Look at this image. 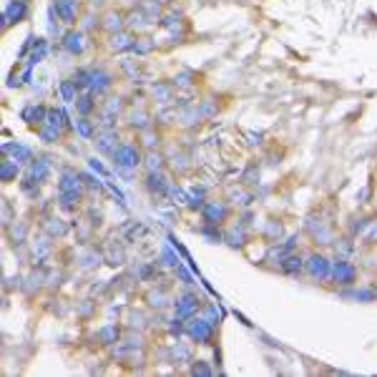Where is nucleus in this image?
<instances>
[{
  "label": "nucleus",
  "mask_w": 377,
  "mask_h": 377,
  "mask_svg": "<svg viewBox=\"0 0 377 377\" xmlns=\"http://www.w3.org/2000/svg\"><path fill=\"white\" fill-rule=\"evenodd\" d=\"M153 93H156L161 101H168V98H171V91H168L166 86H158V88H153Z\"/></svg>",
  "instance_id": "72a5a7b5"
},
{
  "label": "nucleus",
  "mask_w": 377,
  "mask_h": 377,
  "mask_svg": "<svg viewBox=\"0 0 377 377\" xmlns=\"http://www.w3.org/2000/svg\"><path fill=\"white\" fill-rule=\"evenodd\" d=\"M146 229H143V224H131V227H126V234H128V239H136V237H141Z\"/></svg>",
  "instance_id": "473e14b6"
},
{
  "label": "nucleus",
  "mask_w": 377,
  "mask_h": 377,
  "mask_svg": "<svg viewBox=\"0 0 377 377\" xmlns=\"http://www.w3.org/2000/svg\"><path fill=\"white\" fill-rule=\"evenodd\" d=\"M88 88L98 96V93H103V91H108L111 88V76L106 73V71H91V83H88Z\"/></svg>",
  "instance_id": "1a4fd4ad"
},
{
  "label": "nucleus",
  "mask_w": 377,
  "mask_h": 377,
  "mask_svg": "<svg viewBox=\"0 0 377 377\" xmlns=\"http://www.w3.org/2000/svg\"><path fill=\"white\" fill-rule=\"evenodd\" d=\"M113 161H116V166L121 171H131V168H136L141 163V151L133 143H121L116 148V153H113Z\"/></svg>",
  "instance_id": "f257e3e1"
},
{
  "label": "nucleus",
  "mask_w": 377,
  "mask_h": 377,
  "mask_svg": "<svg viewBox=\"0 0 377 377\" xmlns=\"http://www.w3.org/2000/svg\"><path fill=\"white\" fill-rule=\"evenodd\" d=\"M197 309H199V297H197V294H183V297L176 302V314H178V319L192 317Z\"/></svg>",
  "instance_id": "423d86ee"
},
{
  "label": "nucleus",
  "mask_w": 377,
  "mask_h": 377,
  "mask_svg": "<svg viewBox=\"0 0 377 377\" xmlns=\"http://www.w3.org/2000/svg\"><path fill=\"white\" fill-rule=\"evenodd\" d=\"M354 277H357V269H354V264H349V262H342V259H339V262L332 267V279H334L337 284H352Z\"/></svg>",
  "instance_id": "7ed1b4c3"
},
{
  "label": "nucleus",
  "mask_w": 377,
  "mask_h": 377,
  "mask_svg": "<svg viewBox=\"0 0 377 377\" xmlns=\"http://www.w3.org/2000/svg\"><path fill=\"white\" fill-rule=\"evenodd\" d=\"M58 188H61V192H81V188H83V176H78L76 171H66L61 176Z\"/></svg>",
  "instance_id": "9d476101"
},
{
  "label": "nucleus",
  "mask_w": 377,
  "mask_h": 377,
  "mask_svg": "<svg viewBox=\"0 0 377 377\" xmlns=\"http://www.w3.org/2000/svg\"><path fill=\"white\" fill-rule=\"evenodd\" d=\"M98 337H101L106 344H111V342L118 339V327H116V324H108V327H103V329L98 332Z\"/></svg>",
  "instance_id": "a878e982"
},
{
  "label": "nucleus",
  "mask_w": 377,
  "mask_h": 377,
  "mask_svg": "<svg viewBox=\"0 0 377 377\" xmlns=\"http://www.w3.org/2000/svg\"><path fill=\"white\" fill-rule=\"evenodd\" d=\"M81 202V192H61V207L63 209H73Z\"/></svg>",
  "instance_id": "4be33fe9"
},
{
  "label": "nucleus",
  "mask_w": 377,
  "mask_h": 377,
  "mask_svg": "<svg viewBox=\"0 0 377 377\" xmlns=\"http://www.w3.org/2000/svg\"><path fill=\"white\" fill-rule=\"evenodd\" d=\"M133 53H138V56H146V53H151L153 51V41L151 38H141V41H136L133 43V48H131Z\"/></svg>",
  "instance_id": "b1692460"
},
{
  "label": "nucleus",
  "mask_w": 377,
  "mask_h": 377,
  "mask_svg": "<svg viewBox=\"0 0 377 377\" xmlns=\"http://www.w3.org/2000/svg\"><path fill=\"white\" fill-rule=\"evenodd\" d=\"M96 146H98V151H103V153H116V148L121 146L118 143V136H116V131L111 128V131H106V133H101L98 138H96Z\"/></svg>",
  "instance_id": "6e6552de"
},
{
  "label": "nucleus",
  "mask_w": 377,
  "mask_h": 377,
  "mask_svg": "<svg viewBox=\"0 0 377 377\" xmlns=\"http://www.w3.org/2000/svg\"><path fill=\"white\" fill-rule=\"evenodd\" d=\"M192 372H194V374H212V367H207V364H202V362H199V364H194V367H192Z\"/></svg>",
  "instance_id": "c9c22d12"
},
{
  "label": "nucleus",
  "mask_w": 377,
  "mask_h": 377,
  "mask_svg": "<svg viewBox=\"0 0 377 377\" xmlns=\"http://www.w3.org/2000/svg\"><path fill=\"white\" fill-rule=\"evenodd\" d=\"M188 334H192V339H197L202 344H209L212 337H214V324L209 319H197V322H192V327H188Z\"/></svg>",
  "instance_id": "f03ea898"
},
{
  "label": "nucleus",
  "mask_w": 377,
  "mask_h": 377,
  "mask_svg": "<svg viewBox=\"0 0 377 377\" xmlns=\"http://www.w3.org/2000/svg\"><path fill=\"white\" fill-rule=\"evenodd\" d=\"M307 272L314 277V279H324L329 274V262L322 257V254H312L309 262H307Z\"/></svg>",
  "instance_id": "0eeeda50"
},
{
  "label": "nucleus",
  "mask_w": 377,
  "mask_h": 377,
  "mask_svg": "<svg viewBox=\"0 0 377 377\" xmlns=\"http://www.w3.org/2000/svg\"><path fill=\"white\" fill-rule=\"evenodd\" d=\"M26 3H28V0H26Z\"/></svg>",
  "instance_id": "4c0bfd02"
},
{
  "label": "nucleus",
  "mask_w": 377,
  "mask_h": 377,
  "mask_svg": "<svg viewBox=\"0 0 377 377\" xmlns=\"http://www.w3.org/2000/svg\"><path fill=\"white\" fill-rule=\"evenodd\" d=\"M21 118L28 121V123H41V121L48 118V113H46L43 106H26V108L21 111Z\"/></svg>",
  "instance_id": "4468645a"
},
{
  "label": "nucleus",
  "mask_w": 377,
  "mask_h": 377,
  "mask_svg": "<svg viewBox=\"0 0 377 377\" xmlns=\"http://www.w3.org/2000/svg\"><path fill=\"white\" fill-rule=\"evenodd\" d=\"M91 168L96 171V173H101V176H108V171L101 166V161H96V158H91Z\"/></svg>",
  "instance_id": "e433bc0d"
},
{
  "label": "nucleus",
  "mask_w": 377,
  "mask_h": 377,
  "mask_svg": "<svg viewBox=\"0 0 377 377\" xmlns=\"http://www.w3.org/2000/svg\"><path fill=\"white\" fill-rule=\"evenodd\" d=\"M111 48L118 51V53H121V51H131V48H133V38H131L128 33H113V36H111Z\"/></svg>",
  "instance_id": "dca6fc26"
},
{
  "label": "nucleus",
  "mask_w": 377,
  "mask_h": 377,
  "mask_svg": "<svg viewBox=\"0 0 377 377\" xmlns=\"http://www.w3.org/2000/svg\"><path fill=\"white\" fill-rule=\"evenodd\" d=\"M63 46H66V51H68V53H83V51L88 48V43H86V36H83V33H66Z\"/></svg>",
  "instance_id": "9b49d317"
},
{
  "label": "nucleus",
  "mask_w": 377,
  "mask_h": 377,
  "mask_svg": "<svg viewBox=\"0 0 377 377\" xmlns=\"http://www.w3.org/2000/svg\"><path fill=\"white\" fill-rule=\"evenodd\" d=\"M48 234L63 237V234H66V224H63L61 219H51V222H48Z\"/></svg>",
  "instance_id": "c756f323"
},
{
  "label": "nucleus",
  "mask_w": 377,
  "mask_h": 377,
  "mask_svg": "<svg viewBox=\"0 0 377 377\" xmlns=\"http://www.w3.org/2000/svg\"><path fill=\"white\" fill-rule=\"evenodd\" d=\"M76 88H78L76 81H63V83H61V98H63L66 103L76 101Z\"/></svg>",
  "instance_id": "aec40b11"
},
{
  "label": "nucleus",
  "mask_w": 377,
  "mask_h": 377,
  "mask_svg": "<svg viewBox=\"0 0 377 377\" xmlns=\"http://www.w3.org/2000/svg\"><path fill=\"white\" fill-rule=\"evenodd\" d=\"M146 186H148V192H151V194H163L166 188H168L166 178H163L158 171H148V181H146Z\"/></svg>",
  "instance_id": "2eb2a0df"
},
{
  "label": "nucleus",
  "mask_w": 377,
  "mask_h": 377,
  "mask_svg": "<svg viewBox=\"0 0 377 377\" xmlns=\"http://www.w3.org/2000/svg\"><path fill=\"white\" fill-rule=\"evenodd\" d=\"M26 16H28L26 0H13V3L8 6V11H6V16H3V26H8V23H21Z\"/></svg>",
  "instance_id": "39448f33"
},
{
  "label": "nucleus",
  "mask_w": 377,
  "mask_h": 377,
  "mask_svg": "<svg viewBox=\"0 0 377 377\" xmlns=\"http://www.w3.org/2000/svg\"><path fill=\"white\" fill-rule=\"evenodd\" d=\"M76 106H78V111L86 116V113H91V111L96 108V101H93V96H81V98H76Z\"/></svg>",
  "instance_id": "393cba45"
},
{
  "label": "nucleus",
  "mask_w": 377,
  "mask_h": 377,
  "mask_svg": "<svg viewBox=\"0 0 377 377\" xmlns=\"http://www.w3.org/2000/svg\"><path fill=\"white\" fill-rule=\"evenodd\" d=\"M48 173H51V166H48V161L46 158H38V161H33L31 163V181H36V183H43L46 178H48Z\"/></svg>",
  "instance_id": "f8f14e48"
},
{
  "label": "nucleus",
  "mask_w": 377,
  "mask_h": 377,
  "mask_svg": "<svg viewBox=\"0 0 377 377\" xmlns=\"http://www.w3.org/2000/svg\"><path fill=\"white\" fill-rule=\"evenodd\" d=\"M46 51H48L46 41H38V51H33V56H31V66L41 63V61H43V56H46Z\"/></svg>",
  "instance_id": "2f4dec72"
},
{
  "label": "nucleus",
  "mask_w": 377,
  "mask_h": 377,
  "mask_svg": "<svg viewBox=\"0 0 377 377\" xmlns=\"http://www.w3.org/2000/svg\"><path fill=\"white\" fill-rule=\"evenodd\" d=\"M3 151H11L13 153V161H18V163H28L31 158H33V153L26 148V146H21V143H16V146H3Z\"/></svg>",
  "instance_id": "f3484780"
},
{
  "label": "nucleus",
  "mask_w": 377,
  "mask_h": 377,
  "mask_svg": "<svg viewBox=\"0 0 377 377\" xmlns=\"http://www.w3.org/2000/svg\"><path fill=\"white\" fill-rule=\"evenodd\" d=\"M76 131H78L83 138H91V136H93V126H91V121H86V118L76 121Z\"/></svg>",
  "instance_id": "c85d7f7f"
},
{
  "label": "nucleus",
  "mask_w": 377,
  "mask_h": 377,
  "mask_svg": "<svg viewBox=\"0 0 377 377\" xmlns=\"http://www.w3.org/2000/svg\"><path fill=\"white\" fill-rule=\"evenodd\" d=\"M227 214H229V209H227L224 204H209V207L204 209V219H207L209 224H222V222L227 219Z\"/></svg>",
  "instance_id": "ddd939ff"
},
{
  "label": "nucleus",
  "mask_w": 377,
  "mask_h": 377,
  "mask_svg": "<svg viewBox=\"0 0 377 377\" xmlns=\"http://www.w3.org/2000/svg\"><path fill=\"white\" fill-rule=\"evenodd\" d=\"M163 264H168V267H178V259H176L168 249H163Z\"/></svg>",
  "instance_id": "f704fd0d"
},
{
  "label": "nucleus",
  "mask_w": 377,
  "mask_h": 377,
  "mask_svg": "<svg viewBox=\"0 0 377 377\" xmlns=\"http://www.w3.org/2000/svg\"><path fill=\"white\" fill-rule=\"evenodd\" d=\"M103 26H106V31H111V33H118L123 23H121V16H118V13H111V16L106 18V23H103Z\"/></svg>",
  "instance_id": "cd10ccee"
},
{
  "label": "nucleus",
  "mask_w": 377,
  "mask_h": 377,
  "mask_svg": "<svg viewBox=\"0 0 377 377\" xmlns=\"http://www.w3.org/2000/svg\"><path fill=\"white\" fill-rule=\"evenodd\" d=\"M18 173V161H3L0 163V181H11Z\"/></svg>",
  "instance_id": "a211bd4d"
},
{
  "label": "nucleus",
  "mask_w": 377,
  "mask_h": 377,
  "mask_svg": "<svg viewBox=\"0 0 377 377\" xmlns=\"http://www.w3.org/2000/svg\"><path fill=\"white\" fill-rule=\"evenodd\" d=\"M41 138H43L46 143H56V141L61 138V128H56V126H48V128H43V131H41Z\"/></svg>",
  "instance_id": "bb28decb"
},
{
  "label": "nucleus",
  "mask_w": 377,
  "mask_h": 377,
  "mask_svg": "<svg viewBox=\"0 0 377 377\" xmlns=\"http://www.w3.org/2000/svg\"><path fill=\"white\" fill-rule=\"evenodd\" d=\"M161 166H163V158H161L158 153H148V158H146V168H148V171H161Z\"/></svg>",
  "instance_id": "7c9ffc66"
},
{
  "label": "nucleus",
  "mask_w": 377,
  "mask_h": 377,
  "mask_svg": "<svg viewBox=\"0 0 377 377\" xmlns=\"http://www.w3.org/2000/svg\"><path fill=\"white\" fill-rule=\"evenodd\" d=\"M46 121H48V126H56V128L71 126V123H68V116H66L61 108H58V111H48V118H46Z\"/></svg>",
  "instance_id": "412c9836"
},
{
  "label": "nucleus",
  "mask_w": 377,
  "mask_h": 377,
  "mask_svg": "<svg viewBox=\"0 0 377 377\" xmlns=\"http://www.w3.org/2000/svg\"><path fill=\"white\" fill-rule=\"evenodd\" d=\"M123 259H126V254H123V249L121 247H108L106 249V262L108 264H113V267H118V264H123Z\"/></svg>",
  "instance_id": "6ab92c4d"
},
{
  "label": "nucleus",
  "mask_w": 377,
  "mask_h": 377,
  "mask_svg": "<svg viewBox=\"0 0 377 377\" xmlns=\"http://www.w3.org/2000/svg\"><path fill=\"white\" fill-rule=\"evenodd\" d=\"M56 13L61 16V21L66 26H73L76 23V16H78V0H56Z\"/></svg>",
  "instance_id": "20e7f679"
},
{
  "label": "nucleus",
  "mask_w": 377,
  "mask_h": 377,
  "mask_svg": "<svg viewBox=\"0 0 377 377\" xmlns=\"http://www.w3.org/2000/svg\"><path fill=\"white\" fill-rule=\"evenodd\" d=\"M282 269H284L287 274H299V272L304 269V262H302L299 257H287L284 264H282Z\"/></svg>",
  "instance_id": "5701e85b"
}]
</instances>
